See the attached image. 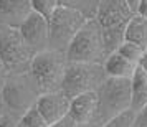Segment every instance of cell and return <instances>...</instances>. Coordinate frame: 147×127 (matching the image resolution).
I'll return each instance as SVG.
<instances>
[{
  "label": "cell",
  "instance_id": "obj_1",
  "mask_svg": "<svg viewBox=\"0 0 147 127\" xmlns=\"http://www.w3.org/2000/svg\"><path fill=\"white\" fill-rule=\"evenodd\" d=\"M132 104V83L126 78H107L104 84L98 89V106L91 127H102L107 120L119 116Z\"/></svg>",
  "mask_w": 147,
  "mask_h": 127
},
{
  "label": "cell",
  "instance_id": "obj_2",
  "mask_svg": "<svg viewBox=\"0 0 147 127\" xmlns=\"http://www.w3.org/2000/svg\"><path fill=\"white\" fill-rule=\"evenodd\" d=\"M134 17L126 0H101L94 20L99 23L102 30L106 54L116 53L124 43L126 27Z\"/></svg>",
  "mask_w": 147,
  "mask_h": 127
},
{
  "label": "cell",
  "instance_id": "obj_3",
  "mask_svg": "<svg viewBox=\"0 0 147 127\" xmlns=\"http://www.w3.org/2000/svg\"><path fill=\"white\" fill-rule=\"evenodd\" d=\"M66 54L55 51V50H45L33 56L30 65V78L33 79L38 93H56L61 91V83L66 71Z\"/></svg>",
  "mask_w": 147,
  "mask_h": 127
},
{
  "label": "cell",
  "instance_id": "obj_4",
  "mask_svg": "<svg viewBox=\"0 0 147 127\" xmlns=\"http://www.w3.org/2000/svg\"><path fill=\"white\" fill-rule=\"evenodd\" d=\"M68 63H96L106 61V46L102 38V30L94 18H88L86 23L76 33L66 50Z\"/></svg>",
  "mask_w": 147,
  "mask_h": 127
},
{
  "label": "cell",
  "instance_id": "obj_5",
  "mask_svg": "<svg viewBox=\"0 0 147 127\" xmlns=\"http://www.w3.org/2000/svg\"><path fill=\"white\" fill-rule=\"evenodd\" d=\"M40 93L30 74H10L0 86V104L12 116L20 119L30 107L36 104Z\"/></svg>",
  "mask_w": 147,
  "mask_h": 127
},
{
  "label": "cell",
  "instance_id": "obj_6",
  "mask_svg": "<svg viewBox=\"0 0 147 127\" xmlns=\"http://www.w3.org/2000/svg\"><path fill=\"white\" fill-rule=\"evenodd\" d=\"M35 51L28 46L20 30L13 27H0V63L8 74H25Z\"/></svg>",
  "mask_w": 147,
  "mask_h": 127
},
{
  "label": "cell",
  "instance_id": "obj_7",
  "mask_svg": "<svg viewBox=\"0 0 147 127\" xmlns=\"http://www.w3.org/2000/svg\"><path fill=\"white\" fill-rule=\"evenodd\" d=\"M104 65L96 63H68L65 78L61 83V93L73 99L80 94L98 91L107 79Z\"/></svg>",
  "mask_w": 147,
  "mask_h": 127
},
{
  "label": "cell",
  "instance_id": "obj_8",
  "mask_svg": "<svg viewBox=\"0 0 147 127\" xmlns=\"http://www.w3.org/2000/svg\"><path fill=\"white\" fill-rule=\"evenodd\" d=\"M86 15L80 8L60 5L50 17V48L60 53H66L69 43L86 23Z\"/></svg>",
  "mask_w": 147,
  "mask_h": 127
},
{
  "label": "cell",
  "instance_id": "obj_9",
  "mask_svg": "<svg viewBox=\"0 0 147 127\" xmlns=\"http://www.w3.org/2000/svg\"><path fill=\"white\" fill-rule=\"evenodd\" d=\"M18 30L35 54L50 48V22L43 15L32 12Z\"/></svg>",
  "mask_w": 147,
  "mask_h": 127
},
{
  "label": "cell",
  "instance_id": "obj_10",
  "mask_svg": "<svg viewBox=\"0 0 147 127\" xmlns=\"http://www.w3.org/2000/svg\"><path fill=\"white\" fill-rule=\"evenodd\" d=\"M69 106H71V99L65 96L61 91L41 94L36 101L38 111L50 126H53L61 119H65L66 116H69Z\"/></svg>",
  "mask_w": 147,
  "mask_h": 127
},
{
  "label": "cell",
  "instance_id": "obj_11",
  "mask_svg": "<svg viewBox=\"0 0 147 127\" xmlns=\"http://www.w3.org/2000/svg\"><path fill=\"white\" fill-rule=\"evenodd\" d=\"M32 12L30 0H0V27L20 28Z\"/></svg>",
  "mask_w": 147,
  "mask_h": 127
},
{
  "label": "cell",
  "instance_id": "obj_12",
  "mask_svg": "<svg viewBox=\"0 0 147 127\" xmlns=\"http://www.w3.org/2000/svg\"><path fill=\"white\" fill-rule=\"evenodd\" d=\"M96 106H98V91L80 94L71 99L69 117L76 124H89L96 112Z\"/></svg>",
  "mask_w": 147,
  "mask_h": 127
},
{
  "label": "cell",
  "instance_id": "obj_13",
  "mask_svg": "<svg viewBox=\"0 0 147 127\" xmlns=\"http://www.w3.org/2000/svg\"><path fill=\"white\" fill-rule=\"evenodd\" d=\"M137 63L124 58L121 53H113L109 54L104 61V69H106L107 76L111 78H126V79H132L134 73L137 69Z\"/></svg>",
  "mask_w": 147,
  "mask_h": 127
},
{
  "label": "cell",
  "instance_id": "obj_14",
  "mask_svg": "<svg viewBox=\"0 0 147 127\" xmlns=\"http://www.w3.org/2000/svg\"><path fill=\"white\" fill-rule=\"evenodd\" d=\"M132 104L131 109L139 112L142 107L147 106V69L144 66H137L132 79Z\"/></svg>",
  "mask_w": 147,
  "mask_h": 127
},
{
  "label": "cell",
  "instance_id": "obj_15",
  "mask_svg": "<svg viewBox=\"0 0 147 127\" xmlns=\"http://www.w3.org/2000/svg\"><path fill=\"white\" fill-rule=\"evenodd\" d=\"M124 41L134 43V45L144 48L147 51V18H144L137 13L134 15L126 27Z\"/></svg>",
  "mask_w": 147,
  "mask_h": 127
},
{
  "label": "cell",
  "instance_id": "obj_16",
  "mask_svg": "<svg viewBox=\"0 0 147 127\" xmlns=\"http://www.w3.org/2000/svg\"><path fill=\"white\" fill-rule=\"evenodd\" d=\"M20 127H50V124L45 120V117L41 116V112L35 104L20 117Z\"/></svg>",
  "mask_w": 147,
  "mask_h": 127
},
{
  "label": "cell",
  "instance_id": "obj_17",
  "mask_svg": "<svg viewBox=\"0 0 147 127\" xmlns=\"http://www.w3.org/2000/svg\"><path fill=\"white\" fill-rule=\"evenodd\" d=\"M117 53H121L124 58H127V60H131V61H134V63L140 65L147 51L144 50V48H140V46H137V45H134V43L124 41V43L119 46Z\"/></svg>",
  "mask_w": 147,
  "mask_h": 127
},
{
  "label": "cell",
  "instance_id": "obj_18",
  "mask_svg": "<svg viewBox=\"0 0 147 127\" xmlns=\"http://www.w3.org/2000/svg\"><path fill=\"white\" fill-rule=\"evenodd\" d=\"M33 12L43 15L45 18L50 20V17L55 13V10L60 7V0H30Z\"/></svg>",
  "mask_w": 147,
  "mask_h": 127
},
{
  "label": "cell",
  "instance_id": "obj_19",
  "mask_svg": "<svg viewBox=\"0 0 147 127\" xmlns=\"http://www.w3.org/2000/svg\"><path fill=\"white\" fill-rule=\"evenodd\" d=\"M134 124H136V111L127 109L111 120H107L102 127H134Z\"/></svg>",
  "mask_w": 147,
  "mask_h": 127
},
{
  "label": "cell",
  "instance_id": "obj_20",
  "mask_svg": "<svg viewBox=\"0 0 147 127\" xmlns=\"http://www.w3.org/2000/svg\"><path fill=\"white\" fill-rule=\"evenodd\" d=\"M0 127H20V119L12 114H0Z\"/></svg>",
  "mask_w": 147,
  "mask_h": 127
},
{
  "label": "cell",
  "instance_id": "obj_21",
  "mask_svg": "<svg viewBox=\"0 0 147 127\" xmlns=\"http://www.w3.org/2000/svg\"><path fill=\"white\" fill-rule=\"evenodd\" d=\"M134 127H147V106L136 112V124Z\"/></svg>",
  "mask_w": 147,
  "mask_h": 127
},
{
  "label": "cell",
  "instance_id": "obj_22",
  "mask_svg": "<svg viewBox=\"0 0 147 127\" xmlns=\"http://www.w3.org/2000/svg\"><path fill=\"white\" fill-rule=\"evenodd\" d=\"M78 124L74 122L69 116H66L65 119H61L60 122H56V124H53V126H50V127H76Z\"/></svg>",
  "mask_w": 147,
  "mask_h": 127
},
{
  "label": "cell",
  "instance_id": "obj_23",
  "mask_svg": "<svg viewBox=\"0 0 147 127\" xmlns=\"http://www.w3.org/2000/svg\"><path fill=\"white\" fill-rule=\"evenodd\" d=\"M137 15L147 18V0H140L139 3V10H137Z\"/></svg>",
  "mask_w": 147,
  "mask_h": 127
},
{
  "label": "cell",
  "instance_id": "obj_24",
  "mask_svg": "<svg viewBox=\"0 0 147 127\" xmlns=\"http://www.w3.org/2000/svg\"><path fill=\"white\" fill-rule=\"evenodd\" d=\"M127 2V5H129V8L132 10V13L136 15L137 13V10H139V3H140V0H126Z\"/></svg>",
  "mask_w": 147,
  "mask_h": 127
},
{
  "label": "cell",
  "instance_id": "obj_25",
  "mask_svg": "<svg viewBox=\"0 0 147 127\" xmlns=\"http://www.w3.org/2000/svg\"><path fill=\"white\" fill-rule=\"evenodd\" d=\"M60 3H61V5H68V7H74V8H78V7H76L78 0H60Z\"/></svg>",
  "mask_w": 147,
  "mask_h": 127
},
{
  "label": "cell",
  "instance_id": "obj_26",
  "mask_svg": "<svg viewBox=\"0 0 147 127\" xmlns=\"http://www.w3.org/2000/svg\"><path fill=\"white\" fill-rule=\"evenodd\" d=\"M76 127H91V126H89V124H78Z\"/></svg>",
  "mask_w": 147,
  "mask_h": 127
},
{
  "label": "cell",
  "instance_id": "obj_27",
  "mask_svg": "<svg viewBox=\"0 0 147 127\" xmlns=\"http://www.w3.org/2000/svg\"><path fill=\"white\" fill-rule=\"evenodd\" d=\"M2 71H5V69H3V66H2V63H0V76H2Z\"/></svg>",
  "mask_w": 147,
  "mask_h": 127
}]
</instances>
